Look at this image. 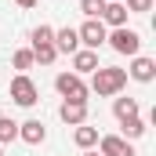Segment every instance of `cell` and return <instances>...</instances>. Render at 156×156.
<instances>
[{
	"label": "cell",
	"instance_id": "cell-1",
	"mask_svg": "<svg viewBox=\"0 0 156 156\" xmlns=\"http://www.w3.org/2000/svg\"><path fill=\"white\" fill-rule=\"evenodd\" d=\"M127 87V69H116V66H98L94 73H91V87L87 91H94L98 98H113Z\"/></svg>",
	"mask_w": 156,
	"mask_h": 156
},
{
	"label": "cell",
	"instance_id": "cell-2",
	"mask_svg": "<svg viewBox=\"0 0 156 156\" xmlns=\"http://www.w3.org/2000/svg\"><path fill=\"white\" fill-rule=\"evenodd\" d=\"M105 44L116 51V55H127V58H134L138 51H142V37L134 33V29H127V26H120L113 33H105Z\"/></svg>",
	"mask_w": 156,
	"mask_h": 156
},
{
	"label": "cell",
	"instance_id": "cell-3",
	"mask_svg": "<svg viewBox=\"0 0 156 156\" xmlns=\"http://www.w3.org/2000/svg\"><path fill=\"white\" fill-rule=\"evenodd\" d=\"M7 94H11V102H15V105H22V109H33V105L40 102L37 83L26 76V73H18V76L11 80V91H7Z\"/></svg>",
	"mask_w": 156,
	"mask_h": 156
},
{
	"label": "cell",
	"instance_id": "cell-4",
	"mask_svg": "<svg viewBox=\"0 0 156 156\" xmlns=\"http://www.w3.org/2000/svg\"><path fill=\"white\" fill-rule=\"evenodd\" d=\"M55 91H58L66 102H87V83H83V76H76V73H58V76H55Z\"/></svg>",
	"mask_w": 156,
	"mask_h": 156
},
{
	"label": "cell",
	"instance_id": "cell-5",
	"mask_svg": "<svg viewBox=\"0 0 156 156\" xmlns=\"http://www.w3.org/2000/svg\"><path fill=\"white\" fill-rule=\"evenodd\" d=\"M105 33H109V29L102 26V18H87V22H83V26H80V29H76L80 44H83L87 51H98V47L105 44Z\"/></svg>",
	"mask_w": 156,
	"mask_h": 156
},
{
	"label": "cell",
	"instance_id": "cell-6",
	"mask_svg": "<svg viewBox=\"0 0 156 156\" xmlns=\"http://www.w3.org/2000/svg\"><path fill=\"white\" fill-rule=\"evenodd\" d=\"M127 76L138 80V83H153V80H156V62H153V58H145V55H134Z\"/></svg>",
	"mask_w": 156,
	"mask_h": 156
},
{
	"label": "cell",
	"instance_id": "cell-7",
	"mask_svg": "<svg viewBox=\"0 0 156 156\" xmlns=\"http://www.w3.org/2000/svg\"><path fill=\"white\" fill-rule=\"evenodd\" d=\"M98 149H102V156H138V153H134V145H131L127 138H120V134H105V138H98Z\"/></svg>",
	"mask_w": 156,
	"mask_h": 156
},
{
	"label": "cell",
	"instance_id": "cell-8",
	"mask_svg": "<svg viewBox=\"0 0 156 156\" xmlns=\"http://www.w3.org/2000/svg\"><path fill=\"white\" fill-rule=\"evenodd\" d=\"M58 116H62V123H69V127L87 123V102H62Z\"/></svg>",
	"mask_w": 156,
	"mask_h": 156
},
{
	"label": "cell",
	"instance_id": "cell-9",
	"mask_svg": "<svg viewBox=\"0 0 156 156\" xmlns=\"http://www.w3.org/2000/svg\"><path fill=\"white\" fill-rule=\"evenodd\" d=\"M55 51H58V55H73V51H80V37H76L73 26L55 29Z\"/></svg>",
	"mask_w": 156,
	"mask_h": 156
},
{
	"label": "cell",
	"instance_id": "cell-10",
	"mask_svg": "<svg viewBox=\"0 0 156 156\" xmlns=\"http://www.w3.org/2000/svg\"><path fill=\"white\" fill-rule=\"evenodd\" d=\"M94 69H98V51H87V47L73 51V73H76V76L94 73Z\"/></svg>",
	"mask_w": 156,
	"mask_h": 156
},
{
	"label": "cell",
	"instance_id": "cell-11",
	"mask_svg": "<svg viewBox=\"0 0 156 156\" xmlns=\"http://www.w3.org/2000/svg\"><path fill=\"white\" fill-rule=\"evenodd\" d=\"M18 138H22L26 145H40V142L47 138V127H44L40 120H26V123H18Z\"/></svg>",
	"mask_w": 156,
	"mask_h": 156
},
{
	"label": "cell",
	"instance_id": "cell-12",
	"mask_svg": "<svg viewBox=\"0 0 156 156\" xmlns=\"http://www.w3.org/2000/svg\"><path fill=\"white\" fill-rule=\"evenodd\" d=\"M102 26H113V29H120V26H127V7H123L120 0H113V4H105V11H102Z\"/></svg>",
	"mask_w": 156,
	"mask_h": 156
},
{
	"label": "cell",
	"instance_id": "cell-13",
	"mask_svg": "<svg viewBox=\"0 0 156 156\" xmlns=\"http://www.w3.org/2000/svg\"><path fill=\"white\" fill-rule=\"evenodd\" d=\"M73 142H76L80 149H94V145H98V127H87V123H80L76 131H73Z\"/></svg>",
	"mask_w": 156,
	"mask_h": 156
},
{
	"label": "cell",
	"instance_id": "cell-14",
	"mask_svg": "<svg viewBox=\"0 0 156 156\" xmlns=\"http://www.w3.org/2000/svg\"><path fill=\"white\" fill-rule=\"evenodd\" d=\"M120 127H123V134H120V138H127V142H134V138H142V134H145V120H142V116L120 120Z\"/></svg>",
	"mask_w": 156,
	"mask_h": 156
},
{
	"label": "cell",
	"instance_id": "cell-15",
	"mask_svg": "<svg viewBox=\"0 0 156 156\" xmlns=\"http://www.w3.org/2000/svg\"><path fill=\"white\" fill-rule=\"evenodd\" d=\"M113 113H116V120L138 116V98H116V102H113Z\"/></svg>",
	"mask_w": 156,
	"mask_h": 156
},
{
	"label": "cell",
	"instance_id": "cell-16",
	"mask_svg": "<svg viewBox=\"0 0 156 156\" xmlns=\"http://www.w3.org/2000/svg\"><path fill=\"white\" fill-rule=\"evenodd\" d=\"M29 51H33V58H37L40 66H51V62L58 58V51H55V44H33Z\"/></svg>",
	"mask_w": 156,
	"mask_h": 156
},
{
	"label": "cell",
	"instance_id": "cell-17",
	"mask_svg": "<svg viewBox=\"0 0 156 156\" xmlns=\"http://www.w3.org/2000/svg\"><path fill=\"white\" fill-rule=\"evenodd\" d=\"M18 138V123L11 116H0V145H7V142H15Z\"/></svg>",
	"mask_w": 156,
	"mask_h": 156
},
{
	"label": "cell",
	"instance_id": "cell-18",
	"mask_svg": "<svg viewBox=\"0 0 156 156\" xmlns=\"http://www.w3.org/2000/svg\"><path fill=\"white\" fill-rule=\"evenodd\" d=\"M11 62H15V69H22V73L37 66V58H33V51H29V47H22V51H15V58H11Z\"/></svg>",
	"mask_w": 156,
	"mask_h": 156
},
{
	"label": "cell",
	"instance_id": "cell-19",
	"mask_svg": "<svg viewBox=\"0 0 156 156\" xmlns=\"http://www.w3.org/2000/svg\"><path fill=\"white\" fill-rule=\"evenodd\" d=\"M80 11H83L87 18H102V11H105V0H80Z\"/></svg>",
	"mask_w": 156,
	"mask_h": 156
},
{
	"label": "cell",
	"instance_id": "cell-20",
	"mask_svg": "<svg viewBox=\"0 0 156 156\" xmlns=\"http://www.w3.org/2000/svg\"><path fill=\"white\" fill-rule=\"evenodd\" d=\"M29 40H33V44H55V29H51V26H37Z\"/></svg>",
	"mask_w": 156,
	"mask_h": 156
},
{
	"label": "cell",
	"instance_id": "cell-21",
	"mask_svg": "<svg viewBox=\"0 0 156 156\" xmlns=\"http://www.w3.org/2000/svg\"><path fill=\"white\" fill-rule=\"evenodd\" d=\"M123 7H127V15H145V11H153V0H127Z\"/></svg>",
	"mask_w": 156,
	"mask_h": 156
},
{
	"label": "cell",
	"instance_id": "cell-22",
	"mask_svg": "<svg viewBox=\"0 0 156 156\" xmlns=\"http://www.w3.org/2000/svg\"><path fill=\"white\" fill-rule=\"evenodd\" d=\"M18 7H37V0H15Z\"/></svg>",
	"mask_w": 156,
	"mask_h": 156
},
{
	"label": "cell",
	"instance_id": "cell-23",
	"mask_svg": "<svg viewBox=\"0 0 156 156\" xmlns=\"http://www.w3.org/2000/svg\"><path fill=\"white\" fill-rule=\"evenodd\" d=\"M83 156H102V153H94V149H83Z\"/></svg>",
	"mask_w": 156,
	"mask_h": 156
},
{
	"label": "cell",
	"instance_id": "cell-24",
	"mask_svg": "<svg viewBox=\"0 0 156 156\" xmlns=\"http://www.w3.org/2000/svg\"><path fill=\"white\" fill-rule=\"evenodd\" d=\"M105 4H113V0H105Z\"/></svg>",
	"mask_w": 156,
	"mask_h": 156
},
{
	"label": "cell",
	"instance_id": "cell-25",
	"mask_svg": "<svg viewBox=\"0 0 156 156\" xmlns=\"http://www.w3.org/2000/svg\"><path fill=\"white\" fill-rule=\"evenodd\" d=\"M0 156H4V149H0Z\"/></svg>",
	"mask_w": 156,
	"mask_h": 156
}]
</instances>
